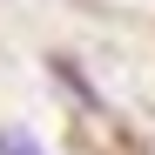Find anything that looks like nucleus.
<instances>
[{
    "label": "nucleus",
    "instance_id": "obj_2",
    "mask_svg": "<svg viewBox=\"0 0 155 155\" xmlns=\"http://www.w3.org/2000/svg\"><path fill=\"white\" fill-rule=\"evenodd\" d=\"M0 155H47L34 135H20V128H0Z\"/></svg>",
    "mask_w": 155,
    "mask_h": 155
},
{
    "label": "nucleus",
    "instance_id": "obj_1",
    "mask_svg": "<svg viewBox=\"0 0 155 155\" xmlns=\"http://www.w3.org/2000/svg\"><path fill=\"white\" fill-rule=\"evenodd\" d=\"M54 74H61V81H68L74 94H81V101H88V108H101V94H94V81H88V74L74 68V61H54Z\"/></svg>",
    "mask_w": 155,
    "mask_h": 155
}]
</instances>
